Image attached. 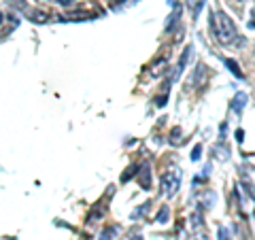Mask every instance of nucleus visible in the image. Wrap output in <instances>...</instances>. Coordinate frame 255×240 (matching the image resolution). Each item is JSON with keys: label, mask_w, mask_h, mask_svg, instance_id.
Returning a JSON list of instances; mask_svg holds the SVG:
<instances>
[{"label": "nucleus", "mask_w": 255, "mask_h": 240, "mask_svg": "<svg viewBox=\"0 0 255 240\" xmlns=\"http://www.w3.org/2000/svg\"><path fill=\"white\" fill-rule=\"evenodd\" d=\"M2 19H4V17H2V13H0V23H2Z\"/></svg>", "instance_id": "obj_12"}, {"label": "nucleus", "mask_w": 255, "mask_h": 240, "mask_svg": "<svg viewBox=\"0 0 255 240\" xmlns=\"http://www.w3.org/2000/svg\"><path fill=\"white\" fill-rule=\"evenodd\" d=\"M226 66H228L230 70H232V75H234L236 79H243V77H245V75H243V70L238 68V64H236L234 60H226Z\"/></svg>", "instance_id": "obj_4"}, {"label": "nucleus", "mask_w": 255, "mask_h": 240, "mask_svg": "<svg viewBox=\"0 0 255 240\" xmlns=\"http://www.w3.org/2000/svg\"><path fill=\"white\" fill-rule=\"evenodd\" d=\"M211 28L215 30V38L221 45H232L236 41V26L230 19L228 13H223V11H217L215 15L211 13Z\"/></svg>", "instance_id": "obj_1"}, {"label": "nucleus", "mask_w": 255, "mask_h": 240, "mask_svg": "<svg viewBox=\"0 0 255 240\" xmlns=\"http://www.w3.org/2000/svg\"><path fill=\"white\" fill-rule=\"evenodd\" d=\"M6 2H9L11 6H15V9H26V2H23V0H6Z\"/></svg>", "instance_id": "obj_8"}, {"label": "nucleus", "mask_w": 255, "mask_h": 240, "mask_svg": "<svg viewBox=\"0 0 255 240\" xmlns=\"http://www.w3.org/2000/svg\"><path fill=\"white\" fill-rule=\"evenodd\" d=\"M32 21H47V13L34 11V13H32Z\"/></svg>", "instance_id": "obj_7"}, {"label": "nucleus", "mask_w": 255, "mask_h": 240, "mask_svg": "<svg viewBox=\"0 0 255 240\" xmlns=\"http://www.w3.org/2000/svg\"><path fill=\"white\" fill-rule=\"evenodd\" d=\"M245 100H247V96H245V94H238L236 98H234L232 109H234V111H241V109H243V105H245Z\"/></svg>", "instance_id": "obj_5"}, {"label": "nucleus", "mask_w": 255, "mask_h": 240, "mask_svg": "<svg viewBox=\"0 0 255 240\" xmlns=\"http://www.w3.org/2000/svg\"><path fill=\"white\" fill-rule=\"evenodd\" d=\"M168 217H170V211H168V206H164V209L159 211V215H157V223H166Z\"/></svg>", "instance_id": "obj_6"}, {"label": "nucleus", "mask_w": 255, "mask_h": 240, "mask_svg": "<svg viewBox=\"0 0 255 240\" xmlns=\"http://www.w3.org/2000/svg\"><path fill=\"white\" fill-rule=\"evenodd\" d=\"M185 2H187V9L191 11V15H194V19H198V15H200L206 0H185Z\"/></svg>", "instance_id": "obj_3"}, {"label": "nucleus", "mask_w": 255, "mask_h": 240, "mask_svg": "<svg viewBox=\"0 0 255 240\" xmlns=\"http://www.w3.org/2000/svg\"><path fill=\"white\" fill-rule=\"evenodd\" d=\"M132 240H140V236H134V238H132Z\"/></svg>", "instance_id": "obj_13"}, {"label": "nucleus", "mask_w": 255, "mask_h": 240, "mask_svg": "<svg viewBox=\"0 0 255 240\" xmlns=\"http://www.w3.org/2000/svg\"><path fill=\"white\" fill-rule=\"evenodd\" d=\"M200 151H202L200 147H196V149H194V153H191V159H194V162H196V159H200Z\"/></svg>", "instance_id": "obj_9"}, {"label": "nucleus", "mask_w": 255, "mask_h": 240, "mask_svg": "<svg viewBox=\"0 0 255 240\" xmlns=\"http://www.w3.org/2000/svg\"><path fill=\"white\" fill-rule=\"evenodd\" d=\"M60 4H64V6H68V4H73V0H58Z\"/></svg>", "instance_id": "obj_10"}, {"label": "nucleus", "mask_w": 255, "mask_h": 240, "mask_svg": "<svg viewBox=\"0 0 255 240\" xmlns=\"http://www.w3.org/2000/svg\"><path fill=\"white\" fill-rule=\"evenodd\" d=\"M181 185V174H177L174 170H168L162 177V185H159V194L166 196V198H172L174 194L179 191Z\"/></svg>", "instance_id": "obj_2"}, {"label": "nucleus", "mask_w": 255, "mask_h": 240, "mask_svg": "<svg viewBox=\"0 0 255 240\" xmlns=\"http://www.w3.org/2000/svg\"><path fill=\"white\" fill-rule=\"evenodd\" d=\"M45 2H58V0H45Z\"/></svg>", "instance_id": "obj_11"}]
</instances>
